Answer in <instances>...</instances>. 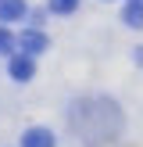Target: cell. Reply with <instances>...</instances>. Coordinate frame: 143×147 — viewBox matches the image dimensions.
<instances>
[{
  "instance_id": "obj_2",
  "label": "cell",
  "mask_w": 143,
  "mask_h": 147,
  "mask_svg": "<svg viewBox=\"0 0 143 147\" xmlns=\"http://www.w3.org/2000/svg\"><path fill=\"white\" fill-rule=\"evenodd\" d=\"M32 72H36V65H32L29 54H14V57H11V79L25 83V79H32Z\"/></svg>"
},
{
  "instance_id": "obj_7",
  "label": "cell",
  "mask_w": 143,
  "mask_h": 147,
  "mask_svg": "<svg viewBox=\"0 0 143 147\" xmlns=\"http://www.w3.org/2000/svg\"><path fill=\"white\" fill-rule=\"evenodd\" d=\"M14 43H18V40H14L7 29H0V54H11V50H14Z\"/></svg>"
},
{
  "instance_id": "obj_1",
  "label": "cell",
  "mask_w": 143,
  "mask_h": 147,
  "mask_svg": "<svg viewBox=\"0 0 143 147\" xmlns=\"http://www.w3.org/2000/svg\"><path fill=\"white\" fill-rule=\"evenodd\" d=\"M50 43H47V36L39 32V29H29V32H21L18 36V50L21 54H29V57H36V54H43Z\"/></svg>"
},
{
  "instance_id": "obj_5",
  "label": "cell",
  "mask_w": 143,
  "mask_h": 147,
  "mask_svg": "<svg viewBox=\"0 0 143 147\" xmlns=\"http://www.w3.org/2000/svg\"><path fill=\"white\" fill-rule=\"evenodd\" d=\"M125 22H129L132 29H143V7H140V4H129V7H125Z\"/></svg>"
},
{
  "instance_id": "obj_8",
  "label": "cell",
  "mask_w": 143,
  "mask_h": 147,
  "mask_svg": "<svg viewBox=\"0 0 143 147\" xmlns=\"http://www.w3.org/2000/svg\"><path fill=\"white\" fill-rule=\"evenodd\" d=\"M129 4H140V7H143V0H129Z\"/></svg>"
},
{
  "instance_id": "obj_3",
  "label": "cell",
  "mask_w": 143,
  "mask_h": 147,
  "mask_svg": "<svg viewBox=\"0 0 143 147\" xmlns=\"http://www.w3.org/2000/svg\"><path fill=\"white\" fill-rule=\"evenodd\" d=\"M25 14V0H0V22H18Z\"/></svg>"
},
{
  "instance_id": "obj_6",
  "label": "cell",
  "mask_w": 143,
  "mask_h": 147,
  "mask_svg": "<svg viewBox=\"0 0 143 147\" xmlns=\"http://www.w3.org/2000/svg\"><path fill=\"white\" fill-rule=\"evenodd\" d=\"M79 7V0H50V11H57V14H72Z\"/></svg>"
},
{
  "instance_id": "obj_4",
  "label": "cell",
  "mask_w": 143,
  "mask_h": 147,
  "mask_svg": "<svg viewBox=\"0 0 143 147\" xmlns=\"http://www.w3.org/2000/svg\"><path fill=\"white\" fill-rule=\"evenodd\" d=\"M21 144L25 147H54V136H50V129H29Z\"/></svg>"
}]
</instances>
